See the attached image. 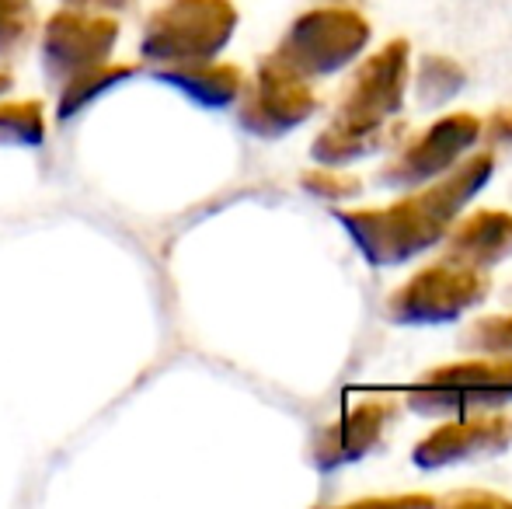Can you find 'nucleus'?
I'll return each mask as SVG.
<instances>
[{
  "mask_svg": "<svg viewBox=\"0 0 512 509\" xmlns=\"http://www.w3.org/2000/svg\"><path fill=\"white\" fill-rule=\"evenodd\" d=\"M11 88H14V74H11V70L0 67V95H7Z\"/></svg>",
  "mask_w": 512,
  "mask_h": 509,
  "instance_id": "b1692460",
  "label": "nucleus"
},
{
  "mask_svg": "<svg viewBox=\"0 0 512 509\" xmlns=\"http://www.w3.org/2000/svg\"><path fill=\"white\" fill-rule=\"evenodd\" d=\"M436 503H443V506H464V509H471V506H502V509H512L509 499H502V496H495V492H450L446 499H436Z\"/></svg>",
  "mask_w": 512,
  "mask_h": 509,
  "instance_id": "aec40b11",
  "label": "nucleus"
},
{
  "mask_svg": "<svg viewBox=\"0 0 512 509\" xmlns=\"http://www.w3.org/2000/svg\"><path fill=\"white\" fill-rule=\"evenodd\" d=\"M370 21L356 7L321 4L300 14L279 39L276 56L300 77H331L352 67L370 46Z\"/></svg>",
  "mask_w": 512,
  "mask_h": 509,
  "instance_id": "39448f33",
  "label": "nucleus"
},
{
  "mask_svg": "<svg viewBox=\"0 0 512 509\" xmlns=\"http://www.w3.org/2000/svg\"><path fill=\"white\" fill-rule=\"evenodd\" d=\"M67 7H81V11H98V14H119L129 11L133 0H63Z\"/></svg>",
  "mask_w": 512,
  "mask_h": 509,
  "instance_id": "4be33fe9",
  "label": "nucleus"
},
{
  "mask_svg": "<svg viewBox=\"0 0 512 509\" xmlns=\"http://www.w3.org/2000/svg\"><path fill=\"white\" fill-rule=\"evenodd\" d=\"M154 77L168 84L171 91L185 95L199 109H230L244 91V70L237 63L213 60H182V63H157Z\"/></svg>",
  "mask_w": 512,
  "mask_h": 509,
  "instance_id": "ddd939ff",
  "label": "nucleus"
},
{
  "mask_svg": "<svg viewBox=\"0 0 512 509\" xmlns=\"http://www.w3.org/2000/svg\"><path fill=\"white\" fill-rule=\"evenodd\" d=\"M237 21L230 0H168L143 25L140 53L150 63L213 60L230 46Z\"/></svg>",
  "mask_w": 512,
  "mask_h": 509,
  "instance_id": "20e7f679",
  "label": "nucleus"
},
{
  "mask_svg": "<svg viewBox=\"0 0 512 509\" xmlns=\"http://www.w3.org/2000/svg\"><path fill=\"white\" fill-rule=\"evenodd\" d=\"M324 4H335V7H356V11H359V7H363L366 0H324Z\"/></svg>",
  "mask_w": 512,
  "mask_h": 509,
  "instance_id": "393cba45",
  "label": "nucleus"
},
{
  "mask_svg": "<svg viewBox=\"0 0 512 509\" xmlns=\"http://www.w3.org/2000/svg\"><path fill=\"white\" fill-rule=\"evenodd\" d=\"M35 35V0H0V60L21 53Z\"/></svg>",
  "mask_w": 512,
  "mask_h": 509,
  "instance_id": "a211bd4d",
  "label": "nucleus"
},
{
  "mask_svg": "<svg viewBox=\"0 0 512 509\" xmlns=\"http://www.w3.org/2000/svg\"><path fill=\"white\" fill-rule=\"evenodd\" d=\"M488 143H512V109H499L488 116V126H481Z\"/></svg>",
  "mask_w": 512,
  "mask_h": 509,
  "instance_id": "412c9836",
  "label": "nucleus"
},
{
  "mask_svg": "<svg viewBox=\"0 0 512 509\" xmlns=\"http://www.w3.org/2000/svg\"><path fill=\"white\" fill-rule=\"evenodd\" d=\"M405 405L425 419L506 408L512 405V356H474L425 370L415 384H408Z\"/></svg>",
  "mask_w": 512,
  "mask_h": 509,
  "instance_id": "7ed1b4c3",
  "label": "nucleus"
},
{
  "mask_svg": "<svg viewBox=\"0 0 512 509\" xmlns=\"http://www.w3.org/2000/svg\"><path fill=\"white\" fill-rule=\"evenodd\" d=\"M237 102H241L237 123H241L244 133L258 136V140H283L286 133L300 129L321 109L307 77L286 67L276 53L258 60L255 81H244Z\"/></svg>",
  "mask_w": 512,
  "mask_h": 509,
  "instance_id": "0eeeda50",
  "label": "nucleus"
},
{
  "mask_svg": "<svg viewBox=\"0 0 512 509\" xmlns=\"http://www.w3.org/2000/svg\"><path fill=\"white\" fill-rule=\"evenodd\" d=\"M300 189L310 192L314 199H321V203H345V199H356L363 192V182L356 175H342V171L321 164V168L300 175Z\"/></svg>",
  "mask_w": 512,
  "mask_h": 509,
  "instance_id": "6ab92c4d",
  "label": "nucleus"
},
{
  "mask_svg": "<svg viewBox=\"0 0 512 509\" xmlns=\"http://www.w3.org/2000/svg\"><path fill=\"white\" fill-rule=\"evenodd\" d=\"M356 506H436L432 496H377V499H363Z\"/></svg>",
  "mask_w": 512,
  "mask_h": 509,
  "instance_id": "5701e85b",
  "label": "nucleus"
},
{
  "mask_svg": "<svg viewBox=\"0 0 512 509\" xmlns=\"http://www.w3.org/2000/svg\"><path fill=\"white\" fill-rule=\"evenodd\" d=\"M464 84V67L457 60H450V56L429 53L422 56V63L415 70V95L422 109H443L446 102H453L464 91Z\"/></svg>",
  "mask_w": 512,
  "mask_h": 509,
  "instance_id": "2eb2a0df",
  "label": "nucleus"
},
{
  "mask_svg": "<svg viewBox=\"0 0 512 509\" xmlns=\"http://www.w3.org/2000/svg\"><path fill=\"white\" fill-rule=\"evenodd\" d=\"M492 293V276L488 269H474V265L453 262V258H439V262L418 269L408 283L387 297V318L394 325H453L467 311L481 307Z\"/></svg>",
  "mask_w": 512,
  "mask_h": 509,
  "instance_id": "423d86ee",
  "label": "nucleus"
},
{
  "mask_svg": "<svg viewBox=\"0 0 512 509\" xmlns=\"http://www.w3.org/2000/svg\"><path fill=\"white\" fill-rule=\"evenodd\" d=\"M478 140L481 119L471 116V112H450L422 133L405 136L394 147L391 161L380 168L377 185H384V189H418V185L446 175L460 157L471 154V147H478Z\"/></svg>",
  "mask_w": 512,
  "mask_h": 509,
  "instance_id": "6e6552de",
  "label": "nucleus"
},
{
  "mask_svg": "<svg viewBox=\"0 0 512 509\" xmlns=\"http://www.w3.org/2000/svg\"><path fill=\"white\" fill-rule=\"evenodd\" d=\"M492 175L495 154L478 150L384 210H335V220L373 269L405 265L446 238L453 220L481 196Z\"/></svg>",
  "mask_w": 512,
  "mask_h": 509,
  "instance_id": "f257e3e1",
  "label": "nucleus"
},
{
  "mask_svg": "<svg viewBox=\"0 0 512 509\" xmlns=\"http://www.w3.org/2000/svg\"><path fill=\"white\" fill-rule=\"evenodd\" d=\"M411 77L408 39H391L370 53L342 84L335 116L314 136L310 157L324 168H345L363 157L394 150L408 136V119H401Z\"/></svg>",
  "mask_w": 512,
  "mask_h": 509,
  "instance_id": "f03ea898",
  "label": "nucleus"
},
{
  "mask_svg": "<svg viewBox=\"0 0 512 509\" xmlns=\"http://www.w3.org/2000/svg\"><path fill=\"white\" fill-rule=\"evenodd\" d=\"M460 349L471 356H512V314H488L464 328Z\"/></svg>",
  "mask_w": 512,
  "mask_h": 509,
  "instance_id": "f3484780",
  "label": "nucleus"
},
{
  "mask_svg": "<svg viewBox=\"0 0 512 509\" xmlns=\"http://www.w3.org/2000/svg\"><path fill=\"white\" fill-rule=\"evenodd\" d=\"M512 447V415L502 408L492 412L453 415L443 426L425 433L411 450V464L418 471H443L453 464L478 461V457H499Z\"/></svg>",
  "mask_w": 512,
  "mask_h": 509,
  "instance_id": "9d476101",
  "label": "nucleus"
},
{
  "mask_svg": "<svg viewBox=\"0 0 512 509\" xmlns=\"http://www.w3.org/2000/svg\"><path fill=\"white\" fill-rule=\"evenodd\" d=\"M46 112L42 102H0V147H42Z\"/></svg>",
  "mask_w": 512,
  "mask_h": 509,
  "instance_id": "dca6fc26",
  "label": "nucleus"
},
{
  "mask_svg": "<svg viewBox=\"0 0 512 509\" xmlns=\"http://www.w3.org/2000/svg\"><path fill=\"white\" fill-rule=\"evenodd\" d=\"M115 42H119L115 14L81 11V7L63 4L42 25V67H46V77L56 84L70 81L81 70L105 63L112 56Z\"/></svg>",
  "mask_w": 512,
  "mask_h": 509,
  "instance_id": "1a4fd4ad",
  "label": "nucleus"
},
{
  "mask_svg": "<svg viewBox=\"0 0 512 509\" xmlns=\"http://www.w3.org/2000/svg\"><path fill=\"white\" fill-rule=\"evenodd\" d=\"M398 405L387 398H366L359 405H352L349 412H342L335 422L321 429L314 436V447H310V461L317 471H338L345 464L363 461L366 454L380 447L384 433L391 429Z\"/></svg>",
  "mask_w": 512,
  "mask_h": 509,
  "instance_id": "9b49d317",
  "label": "nucleus"
},
{
  "mask_svg": "<svg viewBox=\"0 0 512 509\" xmlns=\"http://www.w3.org/2000/svg\"><path fill=\"white\" fill-rule=\"evenodd\" d=\"M129 77H136V67L133 63H95V67L81 70L74 74L70 81L60 84V102H56V119L60 123H70L74 116H81L88 105H95L98 98L115 91L119 84H126Z\"/></svg>",
  "mask_w": 512,
  "mask_h": 509,
  "instance_id": "4468645a",
  "label": "nucleus"
},
{
  "mask_svg": "<svg viewBox=\"0 0 512 509\" xmlns=\"http://www.w3.org/2000/svg\"><path fill=\"white\" fill-rule=\"evenodd\" d=\"M439 245L453 262L474 265V269H495L512 258V213L474 210L467 217L460 213Z\"/></svg>",
  "mask_w": 512,
  "mask_h": 509,
  "instance_id": "f8f14e48",
  "label": "nucleus"
}]
</instances>
